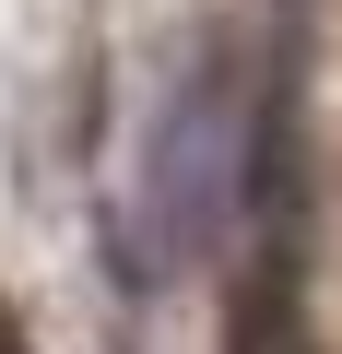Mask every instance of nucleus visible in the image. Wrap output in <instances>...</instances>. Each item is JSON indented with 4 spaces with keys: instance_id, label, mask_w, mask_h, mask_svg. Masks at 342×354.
Listing matches in <instances>:
<instances>
[{
    "instance_id": "1",
    "label": "nucleus",
    "mask_w": 342,
    "mask_h": 354,
    "mask_svg": "<svg viewBox=\"0 0 342 354\" xmlns=\"http://www.w3.org/2000/svg\"><path fill=\"white\" fill-rule=\"evenodd\" d=\"M225 153H236V83L201 71L178 106H165V142H153V225H165V260H201V248H213V225H225V201H236Z\"/></svg>"
},
{
    "instance_id": "2",
    "label": "nucleus",
    "mask_w": 342,
    "mask_h": 354,
    "mask_svg": "<svg viewBox=\"0 0 342 354\" xmlns=\"http://www.w3.org/2000/svg\"><path fill=\"white\" fill-rule=\"evenodd\" d=\"M0 354H24V330H12V319H0Z\"/></svg>"
}]
</instances>
